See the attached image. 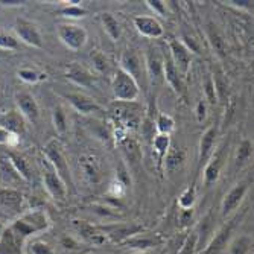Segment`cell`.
Segmentation results:
<instances>
[{"label":"cell","mask_w":254,"mask_h":254,"mask_svg":"<svg viewBox=\"0 0 254 254\" xmlns=\"http://www.w3.org/2000/svg\"><path fill=\"white\" fill-rule=\"evenodd\" d=\"M196 248H198V236L195 232H192L190 235H188L186 239H184L178 254H195Z\"/></svg>","instance_id":"obj_40"},{"label":"cell","mask_w":254,"mask_h":254,"mask_svg":"<svg viewBox=\"0 0 254 254\" xmlns=\"http://www.w3.org/2000/svg\"><path fill=\"white\" fill-rule=\"evenodd\" d=\"M61 247H64V248H67V250H78V248H79V242L75 241L72 236L65 235V236L61 238Z\"/></svg>","instance_id":"obj_50"},{"label":"cell","mask_w":254,"mask_h":254,"mask_svg":"<svg viewBox=\"0 0 254 254\" xmlns=\"http://www.w3.org/2000/svg\"><path fill=\"white\" fill-rule=\"evenodd\" d=\"M205 111H207L205 102L199 101L198 105H196V119H198V122H202L205 119Z\"/></svg>","instance_id":"obj_51"},{"label":"cell","mask_w":254,"mask_h":254,"mask_svg":"<svg viewBox=\"0 0 254 254\" xmlns=\"http://www.w3.org/2000/svg\"><path fill=\"white\" fill-rule=\"evenodd\" d=\"M121 145H122L124 152L127 154L128 160H131L132 163H137V161L140 160L142 149H140V146H138V143L135 140H132V138H124V140L121 142Z\"/></svg>","instance_id":"obj_34"},{"label":"cell","mask_w":254,"mask_h":254,"mask_svg":"<svg viewBox=\"0 0 254 254\" xmlns=\"http://www.w3.org/2000/svg\"><path fill=\"white\" fill-rule=\"evenodd\" d=\"M51 227V219L44 210H31L20 216L17 221H14L12 225L8 228L12 232V235L23 244H26L29 239H32L34 235L43 233Z\"/></svg>","instance_id":"obj_1"},{"label":"cell","mask_w":254,"mask_h":254,"mask_svg":"<svg viewBox=\"0 0 254 254\" xmlns=\"http://www.w3.org/2000/svg\"><path fill=\"white\" fill-rule=\"evenodd\" d=\"M127 247H129V248H134V250H137V251H146V250H149V248H152L154 245H155V242H154V239H151V238H148V236H142V233L140 235H137V236H134V238H131V239H128L127 242H124Z\"/></svg>","instance_id":"obj_35"},{"label":"cell","mask_w":254,"mask_h":254,"mask_svg":"<svg viewBox=\"0 0 254 254\" xmlns=\"http://www.w3.org/2000/svg\"><path fill=\"white\" fill-rule=\"evenodd\" d=\"M73 225H75L76 233L84 242L96 245V247H101L107 242V238L99 227L91 225L90 222H85V221H75Z\"/></svg>","instance_id":"obj_14"},{"label":"cell","mask_w":254,"mask_h":254,"mask_svg":"<svg viewBox=\"0 0 254 254\" xmlns=\"http://www.w3.org/2000/svg\"><path fill=\"white\" fill-rule=\"evenodd\" d=\"M43 183L46 190L49 192V195L55 201H64L67 196V186L65 183L61 180V177L55 172V169L48 163V161H43Z\"/></svg>","instance_id":"obj_9"},{"label":"cell","mask_w":254,"mask_h":254,"mask_svg":"<svg viewBox=\"0 0 254 254\" xmlns=\"http://www.w3.org/2000/svg\"><path fill=\"white\" fill-rule=\"evenodd\" d=\"M184 157H186V154H184L183 149L169 148V151H168V154H166V157H165V161H163L165 169H166L168 172H174L175 169H178V168L183 165Z\"/></svg>","instance_id":"obj_28"},{"label":"cell","mask_w":254,"mask_h":254,"mask_svg":"<svg viewBox=\"0 0 254 254\" xmlns=\"http://www.w3.org/2000/svg\"><path fill=\"white\" fill-rule=\"evenodd\" d=\"M145 60V72L146 79L152 87H158L165 82L163 75V54L157 48H148V51L143 55Z\"/></svg>","instance_id":"obj_6"},{"label":"cell","mask_w":254,"mask_h":254,"mask_svg":"<svg viewBox=\"0 0 254 254\" xmlns=\"http://www.w3.org/2000/svg\"><path fill=\"white\" fill-rule=\"evenodd\" d=\"M58 37L65 48L72 51L82 49L87 43V31L82 26L73 25V23H64L58 26Z\"/></svg>","instance_id":"obj_7"},{"label":"cell","mask_w":254,"mask_h":254,"mask_svg":"<svg viewBox=\"0 0 254 254\" xmlns=\"http://www.w3.org/2000/svg\"><path fill=\"white\" fill-rule=\"evenodd\" d=\"M15 34L17 37L26 43L29 46H32V48H43V40H41V35L37 29V26L34 25V23L25 20V18H18L15 21Z\"/></svg>","instance_id":"obj_12"},{"label":"cell","mask_w":254,"mask_h":254,"mask_svg":"<svg viewBox=\"0 0 254 254\" xmlns=\"http://www.w3.org/2000/svg\"><path fill=\"white\" fill-rule=\"evenodd\" d=\"M101 21H102V26H104L105 32L110 35V38L118 41L121 38V26H119V21L116 20V17L110 12H104L101 15Z\"/></svg>","instance_id":"obj_27"},{"label":"cell","mask_w":254,"mask_h":254,"mask_svg":"<svg viewBox=\"0 0 254 254\" xmlns=\"http://www.w3.org/2000/svg\"><path fill=\"white\" fill-rule=\"evenodd\" d=\"M224 151L225 146H219L216 152H213L209 158V161L205 163V169H204V183L205 186H212V184L219 178L222 165H224Z\"/></svg>","instance_id":"obj_17"},{"label":"cell","mask_w":254,"mask_h":254,"mask_svg":"<svg viewBox=\"0 0 254 254\" xmlns=\"http://www.w3.org/2000/svg\"><path fill=\"white\" fill-rule=\"evenodd\" d=\"M67 101L70 102V105L79 111L81 114H93V113H99L101 111V105L93 101L91 98L85 96V95H81V93H68L67 96Z\"/></svg>","instance_id":"obj_19"},{"label":"cell","mask_w":254,"mask_h":254,"mask_svg":"<svg viewBox=\"0 0 254 254\" xmlns=\"http://www.w3.org/2000/svg\"><path fill=\"white\" fill-rule=\"evenodd\" d=\"M230 3L238 6V8H247V9H251L253 8V2H250V0H241V2H238V0H232Z\"/></svg>","instance_id":"obj_52"},{"label":"cell","mask_w":254,"mask_h":254,"mask_svg":"<svg viewBox=\"0 0 254 254\" xmlns=\"http://www.w3.org/2000/svg\"><path fill=\"white\" fill-rule=\"evenodd\" d=\"M0 254H25V244L20 242L8 227L0 235Z\"/></svg>","instance_id":"obj_21"},{"label":"cell","mask_w":254,"mask_h":254,"mask_svg":"<svg viewBox=\"0 0 254 254\" xmlns=\"http://www.w3.org/2000/svg\"><path fill=\"white\" fill-rule=\"evenodd\" d=\"M183 44H184V48H186L189 52H193V54H199L201 52V46L198 43V40L189 34H183L181 35V40H180Z\"/></svg>","instance_id":"obj_42"},{"label":"cell","mask_w":254,"mask_h":254,"mask_svg":"<svg viewBox=\"0 0 254 254\" xmlns=\"http://www.w3.org/2000/svg\"><path fill=\"white\" fill-rule=\"evenodd\" d=\"M253 247V239L250 236H241L233 241L228 254H248Z\"/></svg>","instance_id":"obj_36"},{"label":"cell","mask_w":254,"mask_h":254,"mask_svg":"<svg viewBox=\"0 0 254 254\" xmlns=\"http://www.w3.org/2000/svg\"><path fill=\"white\" fill-rule=\"evenodd\" d=\"M163 75H165V81L177 91V93H181L183 91L181 75L178 72V68L175 67V64L172 63L169 54L163 55Z\"/></svg>","instance_id":"obj_22"},{"label":"cell","mask_w":254,"mask_h":254,"mask_svg":"<svg viewBox=\"0 0 254 254\" xmlns=\"http://www.w3.org/2000/svg\"><path fill=\"white\" fill-rule=\"evenodd\" d=\"M107 239L111 242L124 244L128 239L140 235L143 232V227L135 222H118V224H107L99 227Z\"/></svg>","instance_id":"obj_5"},{"label":"cell","mask_w":254,"mask_h":254,"mask_svg":"<svg viewBox=\"0 0 254 254\" xmlns=\"http://www.w3.org/2000/svg\"><path fill=\"white\" fill-rule=\"evenodd\" d=\"M152 148H154V152L157 154V158H158V169H161L163 166V161H165V157L171 148V138L169 135H165V134H157L154 138H152Z\"/></svg>","instance_id":"obj_24"},{"label":"cell","mask_w":254,"mask_h":254,"mask_svg":"<svg viewBox=\"0 0 254 254\" xmlns=\"http://www.w3.org/2000/svg\"><path fill=\"white\" fill-rule=\"evenodd\" d=\"M44 157L46 161L55 169V172L61 177V180L67 184L70 181V169H68V163L65 160V155L61 149V145L52 138L44 145Z\"/></svg>","instance_id":"obj_3"},{"label":"cell","mask_w":254,"mask_h":254,"mask_svg":"<svg viewBox=\"0 0 254 254\" xmlns=\"http://www.w3.org/2000/svg\"><path fill=\"white\" fill-rule=\"evenodd\" d=\"M183 213H181V222L183 224H188L190 219H192V213H193V210L192 209H189V210H181Z\"/></svg>","instance_id":"obj_53"},{"label":"cell","mask_w":254,"mask_h":254,"mask_svg":"<svg viewBox=\"0 0 254 254\" xmlns=\"http://www.w3.org/2000/svg\"><path fill=\"white\" fill-rule=\"evenodd\" d=\"M213 85H215V91H216V99L218 101H227L228 99V81L224 76V73L216 72L213 76Z\"/></svg>","instance_id":"obj_32"},{"label":"cell","mask_w":254,"mask_h":254,"mask_svg":"<svg viewBox=\"0 0 254 254\" xmlns=\"http://www.w3.org/2000/svg\"><path fill=\"white\" fill-rule=\"evenodd\" d=\"M247 192H248V181H241L236 184V186H233L232 189H230L221 202V215L224 218L233 215L238 210L241 202L244 201Z\"/></svg>","instance_id":"obj_11"},{"label":"cell","mask_w":254,"mask_h":254,"mask_svg":"<svg viewBox=\"0 0 254 254\" xmlns=\"http://www.w3.org/2000/svg\"><path fill=\"white\" fill-rule=\"evenodd\" d=\"M0 205L5 209H18L21 205V193L15 189H0Z\"/></svg>","instance_id":"obj_25"},{"label":"cell","mask_w":254,"mask_h":254,"mask_svg":"<svg viewBox=\"0 0 254 254\" xmlns=\"http://www.w3.org/2000/svg\"><path fill=\"white\" fill-rule=\"evenodd\" d=\"M111 90H113V96L118 102L124 104H131L134 102L138 95H140V87L131 78L128 73H125L122 68H118L116 73L113 76L111 81Z\"/></svg>","instance_id":"obj_2"},{"label":"cell","mask_w":254,"mask_h":254,"mask_svg":"<svg viewBox=\"0 0 254 254\" xmlns=\"http://www.w3.org/2000/svg\"><path fill=\"white\" fill-rule=\"evenodd\" d=\"M18 76H20V79H23L25 82H29V84H34L43 78L38 72L32 70V68H21L18 72Z\"/></svg>","instance_id":"obj_46"},{"label":"cell","mask_w":254,"mask_h":254,"mask_svg":"<svg viewBox=\"0 0 254 254\" xmlns=\"http://www.w3.org/2000/svg\"><path fill=\"white\" fill-rule=\"evenodd\" d=\"M60 12H61L64 17H72V18H79V17H84V15L87 14V11H85L82 6L76 5V3H72V5H68V6L63 8Z\"/></svg>","instance_id":"obj_43"},{"label":"cell","mask_w":254,"mask_h":254,"mask_svg":"<svg viewBox=\"0 0 254 254\" xmlns=\"http://www.w3.org/2000/svg\"><path fill=\"white\" fill-rule=\"evenodd\" d=\"M195 199H196V190H195L193 184H190V186L181 193V196L178 199V204H180V207H181L183 210H189V209H192V207H193Z\"/></svg>","instance_id":"obj_38"},{"label":"cell","mask_w":254,"mask_h":254,"mask_svg":"<svg viewBox=\"0 0 254 254\" xmlns=\"http://www.w3.org/2000/svg\"><path fill=\"white\" fill-rule=\"evenodd\" d=\"M131 254H149V253H146V251H134Z\"/></svg>","instance_id":"obj_56"},{"label":"cell","mask_w":254,"mask_h":254,"mask_svg":"<svg viewBox=\"0 0 254 254\" xmlns=\"http://www.w3.org/2000/svg\"><path fill=\"white\" fill-rule=\"evenodd\" d=\"M5 228H6V227H5V225H3L2 222H0V235H2V233L5 232Z\"/></svg>","instance_id":"obj_55"},{"label":"cell","mask_w":254,"mask_h":254,"mask_svg":"<svg viewBox=\"0 0 254 254\" xmlns=\"http://www.w3.org/2000/svg\"><path fill=\"white\" fill-rule=\"evenodd\" d=\"M204 93H205V99L209 104H215L218 102L216 99V91H215V85H213V79L212 76H209L204 81Z\"/></svg>","instance_id":"obj_45"},{"label":"cell","mask_w":254,"mask_h":254,"mask_svg":"<svg viewBox=\"0 0 254 254\" xmlns=\"http://www.w3.org/2000/svg\"><path fill=\"white\" fill-rule=\"evenodd\" d=\"M0 3L9 5V6H17V5H23L25 2H21V0H0Z\"/></svg>","instance_id":"obj_54"},{"label":"cell","mask_w":254,"mask_h":254,"mask_svg":"<svg viewBox=\"0 0 254 254\" xmlns=\"http://www.w3.org/2000/svg\"><path fill=\"white\" fill-rule=\"evenodd\" d=\"M68 79H72L75 84L81 87H91L95 84V76L91 75L85 67H81L78 64H72L67 70Z\"/></svg>","instance_id":"obj_23"},{"label":"cell","mask_w":254,"mask_h":254,"mask_svg":"<svg viewBox=\"0 0 254 254\" xmlns=\"http://www.w3.org/2000/svg\"><path fill=\"white\" fill-rule=\"evenodd\" d=\"M251 151H253V146H251L250 140H244L238 146V154H236V166L238 168H242L247 163V161L250 160Z\"/></svg>","instance_id":"obj_39"},{"label":"cell","mask_w":254,"mask_h":254,"mask_svg":"<svg viewBox=\"0 0 254 254\" xmlns=\"http://www.w3.org/2000/svg\"><path fill=\"white\" fill-rule=\"evenodd\" d=\"M169 57L175 67L178 68V72L183 76H186L190 70V64H192V55L190 52L184 48V44L177 40V38H169Z\"/></svg>","instance_id":"obj_10"},{"label":"cell","mask_w":254,"mask_h":254,"mask_svg":"<svg viewBox=\"0 0 254 254\" xmlns=\"http://www.w3.org/2000/svg\"><path fill=\"white\" fill-rule=\"evenodd\" d=\"M54 127L60 134L65 132V129H67V118H65V113L61 107H57L54 110Z\"/></svg>","instance_id":"obj_41"},{"label":"cell","mask_w":254,"mask_h":254,"mask_svg":"<svg viewBox=\"0 0 254 254\" xmlns=\"http://www.w3.org/2000/svg\"><path fill=\"white\" fill-rule=\"evenodd\" d=\"M8 158H9V161L12 163L14 169H15V171L18 172V175L23 178V181H31L32 172H31V166H29L28 161H26L25 158H23V157L17 155V154H8Z\"/></svg>","instance_id":"obj_29"},{"label":"cell","mask_w":254,"mask_h":254,"mask_svg":"<svg viewBox=\"0 0 254 254\" xmlns=\"http://www.w3.org/2000/svg\"><path fill=\"white\" fill-rule=\"evenodd\" d=\"M148 6L158 15L161 17H166V3L161 2V0H148Z\"/></svg>","instance_id":"obj_48"},{"label":"cell","mask_w":254,"mask_h":254,"mask_svg":"<svg viewBox=\"0 0 254 254\" xmlns=\"http://www.w3.org/2000/svg\"><path fill=\"white\" fill-rule=\"evenodd\" d=\"M17 46H18V41L14 37L8 35L5 32H0V49L14 51V49H17Z\"/></svg>","instance_id":"obj_47"},{"label":"cell","mask_w":254,"mask_h":254,"mask_svg":"<svg viewBox=\"0 0 254 254\" xmlns=\"http://www.w3.org/2000/svg\"><path fill=\"white\" fill-rule=\"evenodd\" d=\"M15 102L18 107V111L23 118L29 122H37L40 118V107L35 101V98L26 91H21L15 96Z\"/></svg>","instance_id":"obj_16"},{"label":"cell","mask_w":254,"mask_h":254,"mask_svg":"<svg viewBox=\"0 0 254 254\" xmlns=\"http://www.w3.org/2000/svg\"><path fill=\"white\" fill-rule=\"evenodd\" d=\"M216 134H218V129H216L215 127L207 128V129H205V132L202 134L201 142H199V155H198L199 165L207 163V161H209V158H210V155L213 154L215 140H216Z\"/></svg>","instance_id":"obj_20"},{"label":"cell","mask_w":254,"mask_h":254,"mask_svg":"<svg viewBox=\"0 0 254 254\" xmlns=\"http://www.w3.org/2000/svg\"><path fill=\"white\" fill-rule=\"evenodd\" d=\"M91 60H93L95 68H96L99 73H105L108 70V60L105 58L104 54H101V52L91 54Z\"/></svg>","instance_id":"obj_44"},{"label":"cell","mask_w":254,"mask_h":254,"mask_svg":"<svg viewBox=\"0 0 254 254\" xmlns=\"http://www.w3.org/2000/svg\"><path fill=\"white\" fill-rule=\"evenodd\" d=\"M213 222H215V219H213L212 213H207V215L201 219V222H199V225H198V230L195 232L196 236H198V245L204 244L207 235H210V233L213 232Z\"/></svg>","instance_id":"obj_33"},{"label":"cell","mask_w":254,"mask_h":254,"mask_svg":"<svg viewBox=\"0 0 254 254\" xmlns=\"http://www.w3.org/2000/svg\"><path fill=\"white\" fill-rule=\"evenodd\" d=\"M207 37H209V41L212 44L213 51L219 55V57H225L227 54V44L225 40L222 38V35L219 34V31L216 29V26H213L212 23L207 28Z\"/></svg>","instance_id":"obj_26"},{"label":"cell","mask_w":254,"mask_h":254,"mask_svg":"<svg viewBox=\"0 0 254 254\" xmlns=\"http://www.w3.org/2000/svg\"><path fill=\"white\" fill-rule=\"evenodd\" d=\"M21 181L23 178L14 169L9 158L8 157L0 158V184H2L5 189H15L17 186H20Z\"/></svg>","instance_id":"obj_18"},{"label":"cell","mask_w":254,"mask_h":254,"mask_svg":"<svg viewBox=\"0 0 254 254\" xmlns=\"http://www.w3.org/2000/svg\"><path fill=\"white\" fill-rule=\"evenodd\" d=\"M25 245L26 254H55L54 247L43 239H29Z\"/></svg>","instance_id":"obj_30"},{"label":"cell","mask_w":254,"mask_h":254,"mask_svg":"<svg viewBox=\"0 0 254 254\" xmlns=\"http://www.w3.org/2000/svg\"><path fill=\"white\" fill-rule=\"evenodd\" d=\"M81 165L84 169V174L87 175V178L90 181H98L99 180V165L98 161L95 160V157L87 155L81 158Z\"/></svg>","instance_id":"obj_31"},{"label":"cell","mask_w":254,"mask_h":254,"mask_svg":"<svg viewBox=\"0 0 254 254\" xmlns=\"http://www.w3.org/2000/svg\"><path fill=\"white\" fill-rule=\"evenodd\" d=\"M0 128L6 129L20 138L26 132V119L21 116L18 110H9L0 114Z\"/></svg>","instance_id":"obj_13"},{"label":"cell","mask_w":254,"mask_h":254,"mask_svg":"<svg viewBox=\"0 0 254 254\" xmlns=\"http://www.w3.org/2000/svg\"><path fill=\"white\" fill-rule=\"evenodd\" d=\"M15 142H18V137H17V135L8 132V131L3 129V128H0V145H2V143L11 145V143H15Z\"/></svg>","instance_id":"obj_49"},{"label":"cell","mask_w":254,"mask_h":254,"mask_svg":"<svg viewBox=\"0 0 254 254\" xmlns=\"http://www.w3.org/2000/svg\"><path fill=\"white\" fill-rule=\"evenodd\" d=\"M134 26L138 34H142L146 38H160L165 34V29L161 26V23L154 18V17H146V15H138L134 17Z\"/></svg>","instance_id":"obj_15"},{"label":"cell","mask_w":254,"mask_h":254,"mask_svg":"<svg viewBox=\"0 0 254 254\" xmlns=\"http://www.w3.org/2000/svg\"><path fill=\"white\" fill-rule=\"evenodd\" d=\"M121 68L128 73L131 78L140 87L146 81V72H145V60L143 55L138 54L135 49H128L121 57Z\"/></svg>","instance_id":"obj_4"},{"label":"cell","mask_w":254,"mask_h":254,"mask_svg":"<svg viewBox=\"0 0 254 254\" xmlns=\"http://www.w3.org/2000/svg\"><path fill=\"white\" fill-rule=\"evenodd\" d=\"M236 222H238V218L225 222L212 236V239L204 245V250L201 251V254H221L227 248L230 239H232Z\"/></svg>","instance_id":"obj_8"},{"label":"cell","mask_w":254,"mask_h":254,"mask_svg":"<svg viewBox=\"0 0 254 254\" xmlns=\"http://www.w3.org/2000/svg\"><path fill=\"white\" fill-rule=\"evenodd\" d=\"M155 128H157L158 134L169 135L175 128V122L171 116H168V114H160L155 121Z\"/></svg>","instance_id":"obj_37"}]
</instances>
